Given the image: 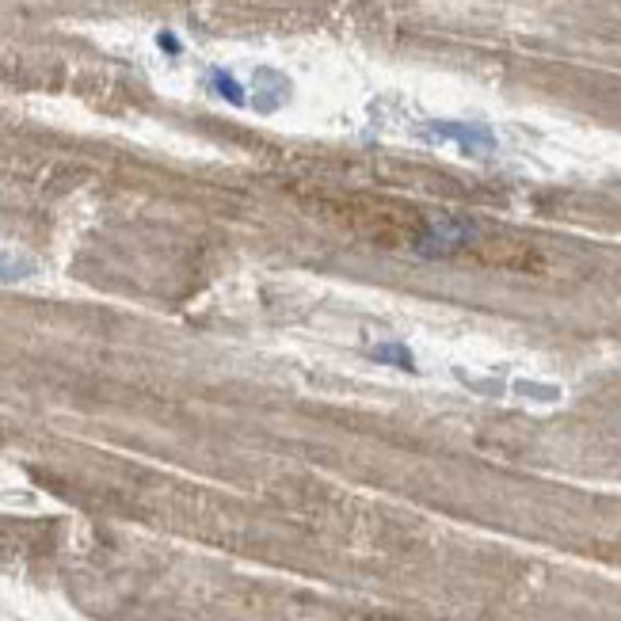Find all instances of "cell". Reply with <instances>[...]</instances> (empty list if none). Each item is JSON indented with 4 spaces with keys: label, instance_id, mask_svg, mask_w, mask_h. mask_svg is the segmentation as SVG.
<instances>
[{
    "label": "cell",
    "instance_id": "obj_1",
    "mask_svg": "<svg viewBox=\"0 0 621 621\" xmlns=\"http://www.w3.org/2000/svg\"><path fill=\"white\" fill-rule=\"evenodd\" d=\"M423 138L431 141H450L465 153H496V134L481 126V122H427L423 126Z\"/></svg>",
    "mask_w": 621,
    "mask_h": 621
},
{
    "label": "cell",
    "instance_id": "obj_2",
    "mask_svg": "<svg viewBox=\"0 0 621 621\" xmlns=\"http://www.w3.org/2000/svg\"><path fill=\"white\" fill-rule=\"evenodd\" d=\"M210 88H214L225 103H233V107H248V92H244V84L237 81L233 73H225V69H210Z\"/></svg>",
    "mask_w": 621,
    "mask_h": 621
},
{
    "label": "cell",
    "instance_id": "obj_3",
    "mask_svg": "<svg viewBox=\"0 0 621 621\" xmlns=\"http://www.w3.org/2000/svg\"><path fill=\"white\" fill-rule=\"evenodd\" d=\"M370 359L389 362V366H397L404 374H416V359H412V351L404 343H378V347H370Z\"/></svg>",
    "mask_w": 621,
    "mask_h": 621
},
{
    "label": "cell",
    "instance_id": "obj_4",
    "mask_svg": "<svg viewBox=\"0 0 621 621\" xmlns=\"http://www.w3.org/2000/svg\"><path fill=\"white\" fill-rule=\"evenodd\" d=\"M157 46H161L168 58H180V54H183V42H180V35H176V31H161V35H157Z\"/></svg>",
    "mask_w": 621,
    "mask_h": 621
},
{
    "label": "cell",
    "instance_id": "obj_5",
    "mask_svg": "<svg viewBox=\"0 0 621 621\" xmlns=\"http://www.w3.org/2000/svg\"><path fill=\"white\" fill-rule=\"evenodd\" d=\"M16 275H27V271H16V267H8V260H0V279H16Z\"/></svg>",
    "mask_w": 621,
    "mask_h": 621
}]
</instances>
